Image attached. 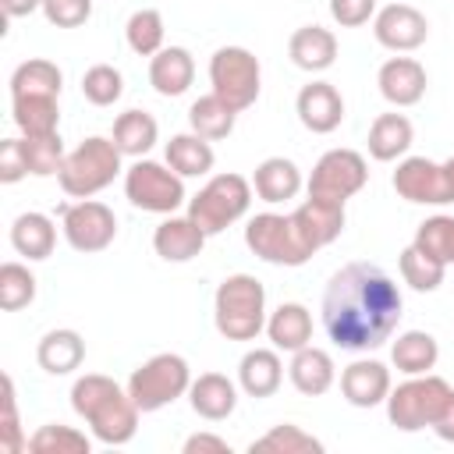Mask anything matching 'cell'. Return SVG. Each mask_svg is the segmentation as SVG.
<instances>
[{"instance_id":"obj_1","label":"cell","mask_w":454,"mask_h":454,"mask_svg":"<svg viewBox=\"0 0 454 454\" xmlns=\"http://www.w3.org/2000/svg\"><path fill=\"white\" fill-rule=\"evenodd\" d=\"M323 330L340 351H372L387 344L404 316V298L376 262L340 266L323 291Z\"/></svg>"},{"instance_id":"obj_2","label":"cell","mask_w":454,"mask_h":454,"mask_svg":"<svg viewBox=\"0 0 454 454\" xmlns=\"http://www.w3.org/2000/svg\"><path fill=\"white\" fill-rule=\"evenodd\" d=\"M71 408L85 419L89 433L106 447H124L138 433V404L131 401L128 387L103 372H85L71 387Z\"/></svg>"},{"instance_id":"obj_3","label":"cell","mask_w":454,"mask_h":454,"mask_svg":"<svg viewBox=\"0 0 454 454\" xmlns=\"http://www.w3.org/2000/svg\"><path fill=\"white\" fill-rule=\"evenodd\" d=\"M213 323L227 340H255L266 330V287L252 273H231L213 294Z\"/></svg>"},{"instance_id":"obj_4","label":"cell","mask_w":454,"mask_h":454,"mask_svg":"<svg viewBox=\"0 0 454 454\" xmlns=\"http://www.w3.org/2000/svg\"><path fill=\"white\" fill-rule=\"evenodd\" d=\"M121 160H124V153L117 149L114 138L89 135L85 142H78L67 153L57 181H60L64 195H71V199H92V195H99L103 188L114 184V177L121 174Z\"/></svg>"},{"instance_id":"obj_5","label":"cell","mask_w":454,"mask_h":454,"mask_svg":"<svg viewBox=\"0 0 454 454\" xmlns=\"http://www.w3.org/2000/svg\"><path fill=\"white\" fill-rule=\"evenodd\" d=\"M450 390L454 387L443 376H433V372L408 376L404 383L390 387V394H387V419H390V426H397L401 433L433 429V422L443 411Z\"/></svg>"},{"instance_id":"obj_6","label":"cell","mask_w":454,"mask_h":454,"mask_svg":"<svg viewBox=\"0 0 454 454\" xmlns=\"http://www.w3.org/2000/svg\"><path fill=\"white\" fill-rule=\"evenodd\" d=\"M252 206V181L241 174H213L199 195L188 199V216L213 238L238 223Z\"/></svg>"},{"instance_id":"obj_7","label":"cell","mask_w":454,"mask_h":454,"mask_svg":"<svg viewBox=\"0 0 454 454\" xmlns=\"http://www.w3.org/2000/svg\"><path fill=\"white\" fill-rule=\"evenodd\" d=\"M188 387H192V369L174 351H160V355L145 358L128 380V394H131V401L138 404L142 415L174 404L177 397L188 394Z\"/></svg>"},{"instance_id":"obj_8","label":"cell","mask_w":454,"mask_h":454,"mask_svg":"<svg viewBox=\"0 0 454 454\" xmlns=\"http://www.w3.org/2000/svg\"><path fill=\"white\" fill-rule=\"evenodd\" d=\"M124 195L135 209L160 213V216H170L188 202L184 177L170 163H156V160H135L124 170Z\"/></svg>"},{"instance_id":"obj_9","label":"cell","mask_w":454,"mask_h":454,"mask_svg":"<svg viewBox=\"0 0 454 454\" xmlns=\"http://www.w3.org/2000/svg\"><path fill=\"white\" fill-rule=\"evenodd\" d=\"M245 245L270 266H305L316 255L298 234L291 213H255L245 223Z\"/></svg>"},{"instance_id":"obj_10","label":"cell","mask_w":454,"mask_h":454,"mask_svg":"<svg viewBox=\"0 0 454 454\" xmlns=\"http://www.w3.org/2000/svg\"><path fill=\"white\" fill-rule=\"evenodd\" d=\"M209 85H213V92L223 103H231L241 114V110H248L259 99L262 67H259L252 50H245V46H220L209 57Z\"/></svg>"},{"instance_id":"obj_11","label":"cell","mask_w":454,"mask_h":454,"mask_svg":"<svg viewBox=\"0 0 454 454\" xmlns=\"http://www.w3.org/2000/svg\"><path fill=\"white\" fill-rule=\"evenodd\" d=\"M60 231H64V238H67V245L74 252L92 255V252H103V248L114 245L117 216L99 199H78V202L60 209Z\"/></svg>"},{"instance_id":"obj_12","label":"cell","mask_w":454,"mask_h":454,"mask_svg":"<svg viewBox=\"0 0 454 454\" xmlns=\"http://www.w3.org/2000/svg\"><path fill=\"white\" fill-rule=\"evenodd\" d=\"M369 181V167L365 156L355 149H330L316 160L312 174H309V195H323L333 202H348L355 192H362Z\"/></svg>"},{"instance_id":"obj_13","label":"cell","mask_w":454,"mask_h":454,"mask_svg":"<svg viewBox=\"0 0 454 454\" xmlns=\"http://www.w3.org/2000/svg\"><path fill=\"white\" fill-rule=\"evenodd\" d=\"M390 181L404 202H415V206H450L454 202V181H450L447 167L436 160L404 156Z\"/></svg>"},{"instance_id":"obj_14","label":"cell","mask_w":454,"mask_h":454,"mask_svg":"<svg viewBox=\"0 0 454 454\" xmlns=\"http://www.w3.org/2000/svg\"><path fill=\"white\" fill-rule=\"evenodd\" d=\"M372 35H376L380 46H387L394 53H411L429 39V21H426V14L419 7L394 0V4L376 11Z\"/></svg>"},{"instance_id":"obj_15","label":"cell","mask_w":454,"mask_h":454,"mask_svg":"<svg viewBox=\"0 0 454 454\" xmlns=\"http://www.w3.org/2000/svg\"><path fill=\"white\" fill-rule=\"evenodd\" d=\"M294 114L312 135H330L344 121V96L330 82H309L294 99Z\"/></svg>"},{"instance_id":"obj_16","label":"cell","mask_w":454,"mask_h":454,"mask_svg":"<svg viewBox=\"0 0 454 454\" xmlns=\"http://www.w3.org/2000/svg\"><path fill=\"white\" fill-rule=\"evenodd\" d=\"M298 234L305 238V245L312 252L326 248L330 241L340 238L344 231V202H333V199H323V195H309L294 213H291Z\"/></svg>"},{"instance_id":"obj_17","label":"cell","mask_w":454,"mask_h":454,"mask_svg":"<svg viewBox=\"0 0 454 454\" xmlns=\"http://www.w3.org/2000/svg\"><path fill=\"white\" fill-rule=\"evenodd\" d=\"M376 85L390 106H415L426 96V67L415 57H390L380 64Z\"/></svg>"},{"instance_id":"obj_18","label":"cell","mask_w":454,"mask_h":454,"mask_svg":"<svg viewBox=\"0 0 454 454\" xmlns=\"http://www.w3.org/2000/svg\"><path fill=\"white\" fill-rule=\"evenodd\" d=\"M340 394L351 408H376L387 404L390 394V369L376 358H358L340 372Z\"/></svg>"},{"instance_id":"obj_19","label":"cell","mask_w":454,"mask_h":454,"mask_svg":"<svg viewBox=\"0 0 454 454\" xmlns=\"http://www.w3.org/2000/svg\"><path fill=\"white\" fill-rule=\"evenodd\" d=\"M188 404L199 419L206 422H223L238 408V383L227 380L223 372H202L188 387Z\"/></svg>"},{"instance_id":"obj_20","label":"cell","mask_w":454,"mask_h":454,"mask_svg":"<svg viewBox=\"0 0 454 454\" xmlns=\"http://www.w3.org/2000/svg\"><path fill=\"white\" fill-rule=\"evenodd\" d=\"M206 231L192 220V216H167L156 231H153V248H156V255L163 259V262H188V259H195L199 252H202V245H206Z\"/></svg>"},{"instance_id":"obj_21","label":"cell","mask_w":454,"mask_h":454,"mask_svg":"<svg viewBox=\"0 0 454 454\" xmlns=\"http://www.w3.org/2000/svg\"><path fill=\"white\" fill-rule=\"evenodd\" d=\"M284 383V362L277 355V348H252L241 355L238 362V387L248 397H273Z\"/></svg>"},{"instance_id":"obj_22","label":"cell","mask_w":454,"mask_h":454,"mask_svg":"<svg viewBox=\"0 0 454 454\" xmlns=\"http://www.w3.org/2000/svg\"><path fill=\"white\" fill-rule=\"evenodd\" d=\"M287 57L301 71H326L337 60V35L323 25H301L287 39Z\"/></svg>"},{"instance_id":"obj_23","label":"cell","mask_w":454,"mask_h":454,"mask_svg":"<svg viewBox=\"0 0 454 454\" xmlns=\"http://www.w3.org/2000/svg\"><path fill=\"white\" fill-rule=\"evenodd\" d=\"M195 82V60L184 46H163L156 57H149V85L174 99V96H184L188 85Z\"/></svg>"},{"instance_id":"obj_24","label":"cell","mask_w":454,"mask_h":454,"mask_svg":"<svg viewBox=\"0 0 454 454\" xmlns=\"http://www.w3.org/2000/svg\"><path fill=\"white\" fill-rule=\"evenodd\" d=\"M301 184H305V177H301L298 163L287 160V156H266V160L255 167V174H252V192H255L262 202H270V206L294 199V195L301 192Z\"/></svg>"},{"instance_id":"obj_25","label":"cell","mask_w":454,"mask_h":454,"mask_svg":"<svg viewBox=\"0 0 454 454\" xmlns=\"http://www.w3.org/2000/svg\"><path fill=\"white\" fill-rule=\"evenodd\" d=\"M287 376H291V383H294L298 394H305V397H319V394H326V390L333 387V380H337V365H333L330 351L305 344V348H298V351L291 355Z\"/></svg>"},{"instance_id":"obj_26","label":"cell","mask_w":454,"mask_h":454,"mask_svg":"<svg viewBox=\"0 0 454 454\" xmlns=\"http://www.w3.org/2000/svg\"><path fill=\"white\" fill-rule=\"evenodd\" d=\"M266 337L277 351H298L312 344V312L301 301H284L266 316Z\"/></svg>"},{"instance_id":"obj_27","label":"cell","mask_w":454,"mask_h":454,"mask_svg":"<svg viewBox=\"0 0 454 454\" xmlns=\"http://www.w3.org/2000/svg\"><path fill=\"white\" fill-rule=\"evenodd\" d=\"M35 362H39V369L50 372V376H67V372H74V369L85 362V340H82V333H78V330H67V326L43 333V340H39V348H35Z\"/></svg>"},{"instance_id":"obj_28","label":"cell","mask_w":454,"mask_h":454,"mask_svg":"<svg viewBox=\"0 0 454 454\" xmlns=\"http://www.w3.org/2000/svg\"><path fill=\"white\" fill-rule=\"evenodd\" d=\"M11 245L28 262L50 259L53 248H57V227H53V220L46 213H21L11 223Z\"/></svg>"},{"instance_id":"obj_29","label":"cell","mask_w":454,"mask_h":454,"mask_svg":"<svg viewBox=\"0 0 454 454\" xmlns=\"http://www.w3.org/2000/svg\"><path fill=\"white\" fill-rule=\"evenodd\" d=\"M415 142V128L404 114H380L369 128V156L380 163L401 160Z\"/></svg>"},{"instance_id":"obj_30","label":"cell","mask_w":454,"mask_h":454,"mask_svg":"<svg viewBox=\"0 0 454 454\" xmlns=\"http://www.w3.org/2000/svg\"><path fill=\"white\" fill-rule=\"evenodd\" d=\"M440 358V344L429 330H404L397 333V340L390 344V362L404 372V376H422L436 365Z\"/></svg>"},{"instance_id":"obj_31","label":"cell","mask_w":454,"mask_h":454,"mask_svg":"<svg viewBox=\"0 0 454 454\" xmlns=\"http://www.w3.org/2000/svg\"><path fill=\"white\" fill-rule=\"evenodd\" d=\"M167 163L181 177H206L216 163V153H213L209 138H202L195 131H181V135H170V142H167Z\"/></svg>"},{"instance_id":"obj_32","label":"cell","mask_w":454,"mask_h":454,"mask_svg":"<svg viewBox=\"0 0 454 454\" xmlns=\"http://www.w3.org/2000/svg\"><path fill=\"white\" fill-rule=\"evenodd\" d=\"M110 138L117 142V149H121L124 156L142 160V156L156 145L160 124H156V117L145 114V110H124V114L114 121V135H110Z\"/></svg>"},{"instance_id":"obj_33","label":"cell","mask_w":454,"mask_h":454,"mask_svg":"<svg viewBox=\"0 0 454 454\" xmlns=\"http://www.w3.org/2000/svg\"><path fill=\"white\" fill-rule=\"evenodd\" d=\"M234 121H238V110L231 103H223L216 92L209 96H199L192 106H188V124L195 135L209 138V142H220L234 131Z\"/></svg>"},{"instance_id":"obj_34","label":"cell","mask_w":454,"mask_h":454,"mask_svg":"<svg viewBox=\"0 0 454 454\" xmlns=\"http://www.w3.org/2000/svg\"><path fill=\"white\" fill-rule=\"evenodd\" d=\"M11 117L21 135H53L60 124L57 96H11Z\"/></svg>"},{"instance_id":"obj_35","label":"cell","mask_w":454,"mask_h":454,"mask_svg":"<svg viewBox=\"0 0 454 454\" xmlns=\"http://www.w3.org/2000/svg\"><path fill=\"white\" fill-rule=\"evenodd\" d=\"M60 85L64 71L46 57H32L11 74V96H60Z\"/></svg>"},{"instance_id":"obj_36","label":"cell","mask_w":454,"mask_h":454,"mask_svg":"<svg viewBox=\"0 0 454 454\" xmlns=\"http://www.w3.org/2000/svg\"><path fill=\"white\" fill-rule=\"evenodd\" d=\"M252 454H323V440H316L312 433H305L294 422H280L270 433H262L259 440L248 443Z\"/></svg>"},{"instance_id":"obj_37","label":"cell","mask_w":454,"mask_h":454,"mask_svg":"<svg viewBox=\"0 0 454 454\" xmlns=\"http://www.w3.org/2000/svg\"><path fill=\"white\" fill-rule=\"evenodd\" d=\"M397 266H401V280L411 287V291H436L440 284H443V273H447V266L436 259V255H429V252H422L415 241L401 252V259H397Z\"/></svg>"},{"instance_id":"obj_38","label":"cell","mask_w":454,"mask_h":454,"mask_svg":"<svg viewBox=\"0 0 454 454\" xmlns=\"http://www.w3.org/2000/svg\"><path fill=\"white\" fill-rule=\"evenodd\" d=\"M28 450L32 454H89L92 440L82 429H74V426L50 422V426H39L28 436Z\"/></svg>"},{"instance_id":"obj_39","label":"cell","mask_w":454,"mask_h":454,"mask_svg":"<svg viewBox=\"0 0 454 454\" xmlns=\"http://www.w3.org/2000/svg\"><path fill=\"white\" fill-rule=\"evenodd\" d=\"M163 35H167V28H163V14L156 7L135 11L124 25V39L138 57H156L163 50Z\"/></svg>"},{"instance_id":"obj_40","label":"cell","mask_w":454,"mask_h":454,"mask_svg":"<svg viewBox=\"0 0 454 454\" xmlns=\"http://www.w3.org/2000/svg\"><path fill=\"white\" fill-rule=\"evenodd\" d=\"M25 142V160H28V174L35 177H50V174H60L64 160H67V149L60 142V135H21Z\"/></svg>"},{"instance_id":"obj_41","label":"cell","mask_w":454,"mask_h":454,"mask_svg":"<svg viewBox=\"0 0 454 454\" xmlns=\"http://www.w3.org/2000/svg\"><path fill=\"white\" fill-rule=\"evenodd\" d=\"M35 301V273L25 262H4L0 266V309L18 312Z\"/></svg>"},{"instance_id":"obj_42","label":"cell","mask_w":454,"mask_h":454,"mask_svg":"<svg viewBox=\"0 0 454 454\" xmlns=\"http://www.w3.org/2000/svg\"><path fill=\"white\" fill-rule=\"evenodd\" d=\"M415 245L422 252L436 255L443 266H454V216L436 213V216L422 220L419 231H415Z\"/></svg>"},{"instance_id":"obj_43","label":"cell","mask_w":454,"mask_h":454,"mask_svg":"<svg viewBox=\"0 0 454 454\" xmlns=\"http://www.w3.org/2000/svg\"><path fill=\"white\" fill-rule=\"evenodd\" d=\"M121 92H124V74L114 64H92L82 74V96L92 106H114L121 99Z\"/></svg>"},{"instance_id":"obj_44","label":"cell","mask_w":454,"mask_h":454,"mask_svg":"<svg viewBox=\"0 0 454 454\" xmlns=\"http://www.w3.org/2000/svg\"><path fill=\"white\" fill-rule=\"evenodd\" d=\"M43 14L57 28H78L92 18V0H43Z\"/></svg>"},{"instance_id":"obj_45","label":"cell","mask_w":454,"mask_h":454,"mask_svg":"<svg viewBox=\"0 0 454 454\" xmlns=\"http://www.w3.org/2000/svg\"><path fill=\"white\" fill-rule=\"evenodd\" d=\"M28 177V160H25V142L21 138H4L0 142V181L14 184Z\"/></svg>"},{"instance_id":"obj_46","label":"cell","mask_w":454,"mask_h":454,"mask_svg":"<svg viewBox=\"0 0 454 454\" xmlns=\"http://www.w3.org/2000/svg\"><path fill=\"white\" fill-rule=\"evenodd\" d=\"M330 18L340 28H358L376 18V0H330Z\"/></svg>"},{"instance_id":"obj_47","label":"cell","mask_w":454,"mask_h":454,"mask_svg":"<svg viewBox=\"0 0 454 454\" xmlns=\"http://www.w3.org/2000/svg\"><path fill=\"white\" fill-rule=\"evenodd\" d=\"M4 447L11 454H18L21 447L28 450V440H21V433H18V404H14V383H11V376H4Z\"/></svg>"},{"instance_id":"obj_48","label":"cell","mask_w":454,"mask_h":454,"mask_svg":"<svg viewBox=\"0 0 454 454\" xmlns=\"http://www.w3.org/2000/svg\"><path fill=\"white\" fill-rule=\"evenodd\" d=\"M181 450L184 454H231V443L216 433H192Z\"/></svg>"},{"instance_id":"obj_49","label":"cell","mask_w":454,"mask_h":454,"mask_svg":"<svg viewBox=\"0 0 454 454\" xmlns=\"http://www.w3.org/2000/svg\"><path fill=\"white\" fill-rule=\"evenodd\" d=\"M433 433H436L443 443H454V390H450V397H447L443 411L436 415V422H433Z\"/></svg>"},{"instance_id":"obj_50","label":"cell","mask_w":454,"mask_h":454,"mask_svg":"<svg viewBox=\"0 0 454 454\" xmlns=\"http://www.w3.org/2000/svg\"><path fill=\"white\" fill-rule=\"evenodd\" d=\"M7 18H28L32 11H43V0H0Z\"/></svg>"},{"instance_id":"obj_51","label":"cell","mask_w":454,"mask_h":454,"mask_svg":"<svg viewBox=\"0 0 454 454\" xmlns=\"http://www.w3.org/2000/svg\"><path fill=\"white\" fill-rule=\"evenodd\" d=\"M443 167H447V174H450V181H454V156H450V160H443Z\"/></svg>"}]
</instances>
